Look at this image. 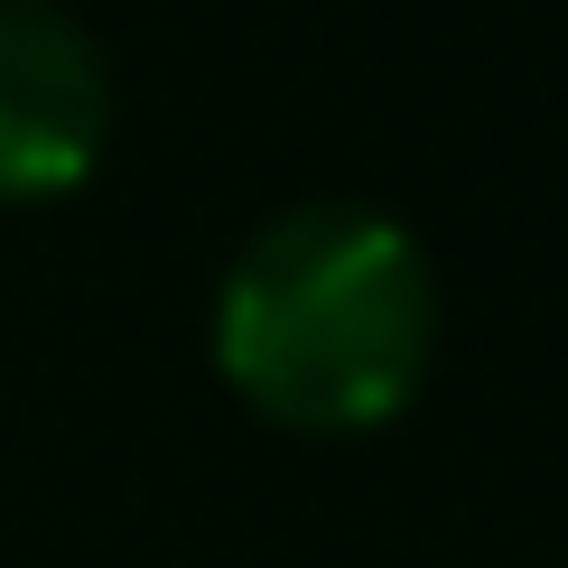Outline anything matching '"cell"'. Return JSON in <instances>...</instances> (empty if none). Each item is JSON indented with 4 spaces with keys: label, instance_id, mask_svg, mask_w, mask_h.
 I'll return each mask as SVG.
<instances>
[{
    "label": "cell",
    "instance_id": "cell-1",
    "mask_svg": "<svg viewBox=\"0 0 568 568\" xmlns=\"http://www.w3.org/2000/svg\"><path fill=\"white\" fill-rule=\"evenodd\" d=\"M438 298L410 233L373 205H298L233 252L215 364L280 429H373L429 373Z\"/></svg>",
    "mask_w": 568,
    "mask_h": 568
},
{
    "label": "cell",
    "instance_id": "cell-2",
    "mask_svg": "<svg viewBox=\"0 0 568 568\" xmlns=\"http://www.w3.org/2000/svg\"><path fill=\"white\" fill-rule=\"evenodd\" d=\"M112 75L75 19L0 0V205L57 196L103 159Z\"/></svg>",
    "mask_w": 568,
    "mask_h": 568
}]
</instances>
